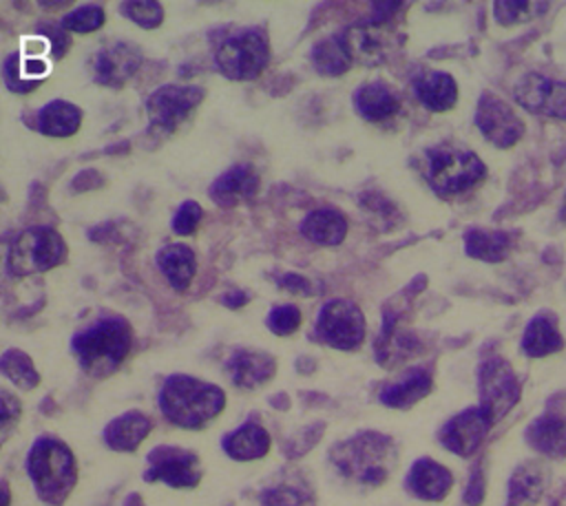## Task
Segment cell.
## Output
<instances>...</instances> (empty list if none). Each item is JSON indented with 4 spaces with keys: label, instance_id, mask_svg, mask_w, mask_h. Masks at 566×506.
Masks as SVG:
<instances>
[{
    "label": "cell",
    "instance_id": "obj_1",
    "mask_svg": "<svg viewBox=\"0 0 566 506\" xmlns=\"http://www.w3.org/2000/svg\"><path fill=\"white\" fill-rule=\"evenodd\" d=\"M133 347V327L124 316L106 314L75 331L71 351L84 373L106 378L119 369Z\"/></svg>",
    "mask_w": 566,
    "mask_h": 506
},
{
    "label": "cell",
    "instance_id": "obj_2",
    "mask_svg": "<svg viewBox=\"0 0 566 506\" xmlns=\"http://www.w3.org/2000/svg\"><path fill=\"white\" fill-rule=\"evenodd\" d=\"M164 418L181 429H203L226 407L221 387L188 373L168 376L157 396Z\"/></svg>",
    "mask_w": 566,
    "mask_h": 506
},
{
    "label": "cell",
    "instance_id": "obj_3",
    "mask_svg": "<svg viewBox=\"0 0 566 506\" xmlns=\"http://www.w3.org/2000/svg\"><path fill=\"white\" fill-rule=\"evenodd\" d=\"M27 475L40 502L62 506L77 486L80 475L73 449L49 433L35 438L27 453Z\"/></svg>",
    "mask_w": 566,
    "mask_h": 506
},
{
    "label": "cell",
    "instance_id": "obj_4",
    "mask_svg": "<svg viewBox=\"0 0 566 506\" xmlns=\"http://www.w3.org/2000/svg\"><path fill=\"white\" fill-rule=\"evenodd\" d=\"M332 462L349 479L380 484L389 475L396 451L394 442L380 433H360L332 449Z\"/></svg>",
    "mask_w": 566,
    "mask_h": 506
},
{
    "label": "cell",
    "instance_id": "obj_5",
    "mask_svg": "<svg viewBox=\"0 0 566 506\" xmlns=\"http://www.w3.org/2000/svg\"><path fill=\"white\" fill-rule=\"evenodd\" d=\"M66 256L69 245L55 228L31 225L11 241L7 252V272L18 278L44 274L62 265Z\"/></svg>",
    "mask_w": 566,
    "mask_h": 506
},
{
    "label": "cell",
    "instance_id": "obj_6",
    "mask_svg": "<svg viewBox=\"0 0 566 506\" xmlns=\"http://www.w3.org/2000/svg\"><path fill=\"white\" fill-rule=\"evenodd\" d=\"M270 60L268 40L261 31H243L217 46L214 62L228 80H254L263 73Z\"/></svg>",
    "mask_w": 566,
    "mask_h": 506
},
{
    "label": "cell",
    "instance_id": "obj_7",
    "mask_svg": "<svg viewBox=\"0 0 566 506\" xmlns=\"http://www.w3.org/2000/svg\"><path fill=\"white\" fill-rule=\"evenodd\" d=\"M206 91L195 84H164L146 99V115L150 130L170 135L188 119V115L203 102Z\"/></svg>",
    "mask_w": 566,
    "mask_h": 506
},
{
    "label": "cell",
    "instance_id": "obj_8",
    "mask_svg": "<svg viewBox=\"0 0 566 506\" xmlns=\"http://www.w3.org/2000/svg\"><path fill=\"white\" fill-rule=\"evenodd\" d=\"M486 175L484 164L469 150H431L429 181L440 194H455L475 186Z\"/></svg>",
    "mask_w": 566,
    "mask_h": 506
},
{
    "label": "cell",
    "instance_id": "obj_9",
    "mask_svg": "<svg viewBox=\"0 0 566 506\" xmlns=\"http://www.w3.org/2000/svg\"><path fill=\"white\" fill-rule=\"evenodd\" d=\"M199 455L181 449L161 444L146 455V482H161L170 488H195L201 482Z\"/></svg>",
    "mask_w": 566,
    "mask_h": 506
},
{
    "label": "cell",
    "instance_id": "obj_10",
    "mask_svg": "<svg viewBox=\"0 0 566 506\" xmlns=\"http://www.w3.org/2000/svg\"><path fill=\"white\" fill-rule=\"evenodd\" d=\"M520 400V382L502 358H491L480 367V411L489 422L504 418Z\"/></svg>",
    "mask_w": 566,
    "mask_h": 506
},
{
    "label": "cell",
    "instance_id": "obj_11",
    "mask_svg": "<svg viewBox=\"0 0 566 506\" xmlns=\"http://www.w3.org/2000/svg\"><path fill=\"white\" fill-rule=\"evenodd\" d=\"M318 338L336 349H354L365 338V318L358 305L345 298L323 305L316 323Z\"/></svg>",
    "mask_w": 566,
    "mask_h": 506
},
{
    "label": "cell",
    "instance_id": "obj_12",
    "mask_svg": "<svg viewBox=\"0 0 566 506\" xmlns=\"http://www.w3.org/2000/svg\"><path fill=\"white\" fill-rule=\"evenodd\" d=\"M338 40L352 62L376 66L394 49V35L387 22H356L338 33Z\"/></svg>",
    "mask_w": 566,
    "mask_h": 506
},
{
    "label": "cell",
    "instance_id": "obj_13",
    "mask_svg": "<svg viewBox=\"0 0 566 506\" xmlns=\"http://www.w3.org/2000/svg\"><path fill=\"white\" fill-rule=\"evenodd\" d=\"M475 124L484 133V137L497 148L513 146L524 133L522 119L506 102H502L493 93H482L475 110Z\"/></svg>",
    "mask_w": 566,
    "mask_h": 506
},
{
    "label": "cell",
    "instance_id": "obj_14",
    "mask_svg": "<svg viewBox=\"0 0 566 506\" xmlns=\"http://www.w3.org/2000/svg\"><path fill=\"white\" fill-rule=\"evenodd\" d=\"M515 99L531 113L566 117V82H555L539 73H528L517 82Z\"/></svg>",
    "mask_w": 566,
    "mask_h": 506
},
{
    "label": "cell",
    "instance_id": "obj_15",
    "mask_svg": "<svg viewBox=\"0 0 566 506\" xmlns=\"http://www.w3.org/2000/svg\"><path fill=\"white\" fill-rule=\"evenodd\" d=\"M142 64V53L133 42L104 44L93 60V77L102 86H124Z\"/></svg>",
    "mask_w": 566,
    "mask_h": 506
},
{
    "label": "cell",
    "instance_id": "obj_16",
    "mask_svg": "<svg viewBox=\"0 0 566 506\" xmlns=\"http://www.w3.org/2000/svg\"><path fill=\"white\" fill-rule=\"evenodd\" d=\"M489 426H491V422L480 411V407L467 409V411L458 413L455 418H451L440 429V442L451 453H458V455L467 457V455H471L482 444Z\"/></svg>",
    "mask_w": 566,
    "mask_h": 506
},
{
    "label": "cell",
    "instance_id": "obj_17",
    "mask_svg": "<svg viewBox=\"0 0 566 506\" xmlns=\"http://www.w3.org/2000/svg\"><path fill=\"white\" fill-rule=\"evenodd\" d=\"M150 429H153L150 418L144 411L130 409V411L115 415L111 422H106L102 438L111 451L133 453L150 435Z\"/></svg>",
    "mask_w": 566,
    "mask_h": 506
},
{
    "label": "cell",
    "instance_id": "obj_18",
    "mask_svg": "<svg viewBox=\"0 0 566 506\" xmlns=\"http://www.w3.org/2000/svg\"><path fill=\"white\" fill-rule=\"evenodd\" d=\"M256 190H259V175L254 172L252 166L239 164V166L228 168L223 175H219L212 181L208 194L217 205L234 208L241 201L252 199L256 194Z\"/></svg>",
    "mask_w": 566,
    "mask_h": 506
},
{
    "label": "cell",
    "instance_id": "obj_19",
    "mask_svg": "<svg viewBox=\"0 0 566 506\" xmlns=\"http://www.w3.org/2000/svg\"><path fill=\"white\" fill-rule=\"evenodd\" d=\"M82 108L69 99H51L35 113V130L44 137H73L82 126Z\"/></svg>",
    "mask_w": 566,
    "mask_h": 506
},
{
    "label": "cell",
    "instance_id": "obj_20",
    "mask_svg": "<svg viewBox=\"0 0 566 506\" xmlns=\"http://www.w3.org/2000/svg\"><path fill=\"white\" fill-rule=\"evenodd\" d=\"M226 371L237 387L254 389L274 376L276 362L270 354L241 349L230 356V360L226 362Z\"/></svg>",
    "mask_w": 566,
    "mask_h": 506
},
{
    "label": "cell",
    "instance_id": "obj_21",
    "mask_svg": "<svg viewBox=\"0 0 566 506\" xmlns=\"http://www.w3.org/2000/svg\"><path fill=\"white\" fill-rule=\"evenodd\" d=\"M159 272L175 292H186L197 272V256L186 243H168L155 254Z\"/></svg>",
    "mask_w": 566,
    "mask_h": 506
},
{
    "label": "cell",
    "instance_id": "obj_22",
    "mask_svg": "<svg viewBox=\"0 0 566 506\" xmlns=\"http://www.w3.org/2000/svg\"><path fill=\"white\" fill-rule=\"evenodd\" d=\"M451 484V473L433 460H418L407 477V488L420 499H442Z\"/></svg>",
    "mask_w": 566,
    "mask_h": 506
},
{
    "label": "cell",
    "instance_id": "obj_23",
    "mask_svg": "<svg viewBox=\"0 0 566 506\" xmlns=\"http://www.w3.org/2000/svg\"><path fill=\"white\" fill-rule=\"evenodd\" d=\"M221 446H223L228 457L239 460V462H248V460L263 457L268 453L270 435L263 426H259L254 422H245L239 429L230 431L221 440Z\"/></svg>",
    "mask_w": 566,
    "mask_h": 506
},
{
    "label": "cell",
    "instance_id": "obj_24",
    "mask_svg": "<svg viewBox=\"0 0 566 506\" xmlns=\"http://www.w3.org/2000/svg\"><path fill=\"white\" fill-rule=\"evenodd\" d=\"M413 88H416L418 99L429 110H449L458 97L455 80L442 71H429V73L420 75L413 82Z\"/></svg>",
    "mask_w": 566,
    "mask_h": 506
},
{
    "label": "cell",
    "instance_id": "obj_25",
    "mask_svg": "<svg viewBox=\"0 0 566 506\" xmlns=\"http://www.w3.org/2000/svg\"><path fill=\"white\" fill-rule=\"evenodd\" d=\"M431 376L422 369H413L409 373H405L398 382H391L387 384L382 391H380V400L387 404V407H394V409H407L411 407L413 402L422 400L429 391H431Z\"/></svg>",
    "mask_w": 566,
    "mask_h": 506
},
{
    "label": "cell",
    "instance_id": "obj_26",
    "mask_svg": "<svg viewBox=\"0 0 566 506\" xmlns=\"http://www.w3.org/2000/svg\"><path fill=\"white\" fill-rule=\"evenodd\" d=\"M526 440L535 451L548 457H562L566 455V422L555 415H544L526 429Z\"/></svg>",
    "mask_w": 566,
    "mask_h": 506
},
{
    "label": "cell",
    "instance_id": "obj_27",
    "mask_svg": "<svg viewBox=\"0 0 566 506\" xmlns=\"http://www.w3.org/2000/svg\"><path fill=\"white\" fill-rule=\"evenodd\" d=\"M301 232L318 245H338L347 234V221L336 210H314L305 217Z\"/></svg>",
    "mask_w": 566,
    "mask_h": 506
},
{
    "label": "cell",
    "instance_id": "obj_28",
    "mask_svg": "<svg viewBox=\"0 0 566 506\" xmlns=\"http://www.w3.org/2000/svg\"><path fill=\"white\" fill-rule=\"evenodd\" d=\"M354 104H356V110L369 122L387 119L394 113H398V108H400L398 97L380 82L360 86L354 95Z\"/></svg>",
    "mask_w": 566,
    "mask_h": 506
},
{
    "label": "cell",
    "instance_id": "obj_29",
    "mask_svg": "<svg viewBox=\"0 0 566 506\" xmlns=\"http://www.w3.org/2000/svg\"><path fill=\"white\" fill-rule=\"evenodd\" d=\"M0 373L22 391H33L40 384V371L33 358L18 347H7L0 354Z\"/></svg>",
    "mask_w": 566,
    "mask_h": 506
},
{
    "label": "cell",
    "instance_id": "obj_30",
    "mask_svg": "<svg viewBox=\"0 0 566 506\" xmlns=\"http://www.w3.org/2000/svg\"><path fill=\"white\" fill-rule=\"evenodd\" d=\"M562 347H564V340H562L559 331L555 329V325L546 316H535L526 325V331L522 336V349L531 358L548 356L553 351H559Z\"/></svg>",
    "mask_w": 566,
    "mask_h": 506
},
{
    "label": "cell",
    "instance_id": "obj_31",
    "mask_svg": "<svg viewBox=\"0 0 566 506\" xmlns=\"http://www.w3.org/2000/svg\"><path fill=\"white\" fill-rule=\"evenodd\" d=\"M464 250L469 256L480 261H502L509 252V236L504 232H484V230H469L464 234Z\"/></svg>",
    "mask_w": 566,
    "mask_h": 506
},
{
    "label": "cell",
    "instance_id": "obj_32",
    "mask_svg": "<svg viewBox=\"0 0 566 506\" xmlns=\"http://www.w3.org/2000/svg\"><path fill=\"white\" fill-rule=\"evenodd\" d=\"M544 488V473L535 464L520 466L509 482V506L535 502Z\"/></svg>",
    "mask_w": 566,
    "mask_h": 506
},
{
    "label": "cell",
    "instance_id": "obj_33",
    "mask_svg": "<svg viewBox=\"0 0 566 506\" xmlns=\"http://www.w3.org/2000/svg\"><path fill=\"white\" fill-rule=\"evenodd\" d=\"M312 62L321 75H340L352 66V60L345 53L338 35L318 42L312 51Z\"/></svg>",
    "mask_w": 566,
    "mask_h": 506
},
{
    "label": "cell",
    "instance_id": "obj_34",
    "mask_svg": "<svg viewBox=\"0 0 566 506\" xmlns=\"http://www.w3.org/2000/svg\"><path fill=\"white\" fill-rule=\"evenodd\" d=\"M104 22H106L104 7L88 2V4H80V7H71L62 15L60 27L66 33H95L104 27Z\"/></svg>",
    "mask_w": 566,
    "mask_h": 506
},
{
    "label": "cell",
    "instance_id": "obj_35",
    "mask_svg": "<svg viewBox=\"0 0 566 506\" xmlns=\"http://www.w3.org/2000/svg\"><path fill=\"white\" fill-rule=\"evenodd\" d=\"M119 13L133 24L153 31L164 22V7L155 0H126L119 4Z\"/></svg>",
    "mask_w": 566,
    "mask_h": 506
},
{
    "label": "cell",
    "instance_id": "obj_36",
    "mask_svg": "<svg viewBox=\"0 0 566 506\" xmlns=\"http://www.w3.org/2000/svg\"><path fill=\"white\" fill-rule=\"evenodd\" d=\"M495 20L500 24H517V22H526L531 18H535L537 13H542L539 9H546V2H528V0H504V2H495Z\"/></svg>",
    "mask_w": 566,
    "mask_h": 506
},
{
    "label": "cell",
    "instance_id": "obj_37",
    "mask_svg": "<svg viewBox=\"0 0 566 506\" xmlns=\"http://www.w3.org/2000/svg\"><path fill=\"white\" fill-rule=\"evenodd\" d=\"M201 219H203V208L195 199H186L184 203H179L177 212L172 214L170 230L177 236H190L197 232Z\"/></svg>",
    "mask_w": 566,
    "mask_h": 506
},
{
    "label": "cell",
    "instance_id": "obj_38",
    "mask_svg": "<svg viewBox=\"0 0 566 506\" xmlns=\"http://www.w3.org/2000/svg\"><path fill=\"white\" fill-rule=\"evenodd\" d=\"M20 415H22L20 400L13 393L0 389V449L9 440L11 431L18 426Z\"/></svg>",
    "mask_w": 566,
    "mask_h": 506
},
{
    "label": "cell",
    "instance_id": "obj_39",
    "mask_svg": "<svg viewBox=\"0 0 566 506\" xmlns=\"http://www.w3.org/2000/svg\"><path fill=\"white\" fill-rule=\"evenodd\" d=\"M298 325H301V312L294 305H279L268 316V327L279 336H287L296 331Z\"/></svg>",
    "mask_w": 566,
    "mask_h": 506
},
{
    "label": "cell",
    "instance_id": "obj_40",
    "mask_svg": "<svg viewBox=\"0 0 566 506\" xmlns=\"http://www.w3.org/2000/svg\"><path fill=\"white\" fill-rule=\"evenodd\" d=\"M2 80H4V86H7L11 93H18V95L31 93V91H35V88L40 86V82H27V80H22L18 53L7 55L4 64H2Z\"/></svg>",
    "mask_w": 566,
    "mask_h": 506
},
{
    "label": "cell",
    "instance_id": "obj_41",
    "mask_svg": "<svg viewBox=\"0 0 566 506\" xmlns=\"http://www.w3.org/2000/svg\"><path fill=\"white\" fill-rule=\"evenodd\" d=\"M46 40H49V53L53 55V60H60L66 55V51L71 49V33H66L62 27H53V24H40V31Z\"/></svg>",
    "mask_w": 566,
    "mask_h": 506
},
{
    "label": "cell",
    "instance_id": "obj_42",
    "mask_svg": "<svg viewBox=\"0 0 566 506\" xmlns=\"http://www.w3.org/2000/svg\"><path fill=\"white\" fill-rule=\"evenodd\" d=\"M51 71V64L46 57H24L20 62V75L27 82H42Z\"/></svg>",
    "mask_w": 566,
    "mask_h": 506
},
{
    "label": "cell",
    "instance_id": "obj_43",
    "mask_svg": "<svg viewBox=\"0 0 566 506\" xmlns=\"http://www.w3.org/2000/svg\"><path fill=\"white\" fill-rule=\"evenodd\" d=\"M261 499L265 506H298L303 502V497L294 488H285V486L265 491Z\"/></svg>",
    "mask_w": 566,
    "mask_h": 506
},
{
    "label": "cell",
    "instance_id": "obj_44",
    "mask_svg": "<svg viewBox=\"0 0 566 506\" xmlns=\"http://www.w3.org/2000/svg\"><path fill=\"white\" fill-rule=\"evenodd\" d=\"M49 40L42 33H31L22 38V55L24 57H44L49 53Z\"/></svg>",
    "mask_w": 566,
    "mask_h": 506
},
{
    "label": "cell",
    "instance_id": "obj_45",
    "mask_svg": "<svg viewBox=\"0 0 566 506\" xmlns=\"http://www.w3.org/2000/svg\"><path fill=\"white\" fill-rule=\"evenodd\" d=\"M484 497V479H482V471L475 468L471 479H469V486H467V493H464V502L469 506H478Z\"/></svg>",
    "mask_w": 566,
    "mask_h": 506
},
{
    "label": "cell",
    "instance_id": "obj_46",
    "mask_svg": "<svg viewBox=\"0 0 566 506\" xmlns=\"http://www.w3.org/2000/svg\"><path fill=\"white\" fill-rule=\"evenodd\" d=\"M281 285L287 287V289H292V292H298V294H303V292L310 289L307 281H305L303 276H298V274H287V276H283Z\"/></svg>",
    "mask_w": 566,
    "mask_h": 506
},
{
    "label": "cell",
    "instance_id": "obj_47",
    "mask_svg": "<svg viewBox=\"0 0 566 506\" xmlns=\"http://www.w3.org/2000/svg\"><path fill=\"white\" fill-rule=\"evenodd\" d=\"M0 506H11V488L4 479H0Z\"/></svg>",
    "mask_w": 566,
    "mask_h": 506
},
{
    "label": "cell",
    "instance_id": "obj_48",
    "mask_svg": "<svg viewBox=\"0 0 566 506\" xmlns=\"http://www.w3.org/2000/svg\"><path fill=\"white\" fill-rule=\"evenodd\" d=\"M42 9H71V2L69 0H62V2H46V0H42V2H38Z\"/></svg>",
    "mask_w": 566,
    "mask_h": 506
},
{
    "label": "cell",
    "instance_id": "obj_49",
    "mask_svg": "<svg viewBox=\"0 0 566 506\" xmlns=\"http://www.w3.org/2000/svg\"><path fill=\"white\" fill-rule=\"evenodd\" d=\"M562 217H564V221H566V197H564V205H562Z\"/></svg>",
    "mask_w": 566,
    "mask_h": 506
},
{
    "label": "cell",
    "instance_id": "obj_50",
    "mask_svg": "<svg viewBox=\"0 0 566 506\" xmlns=\"http://www.w3.org/2000/svg\"><path fill=\"white\" fill-rule=\"evenodd\" d=\"M137 506H144V504H137Z\"/></svg>",
    "mask_w": 566,
    "mask_h": 506
}]
</instances>
